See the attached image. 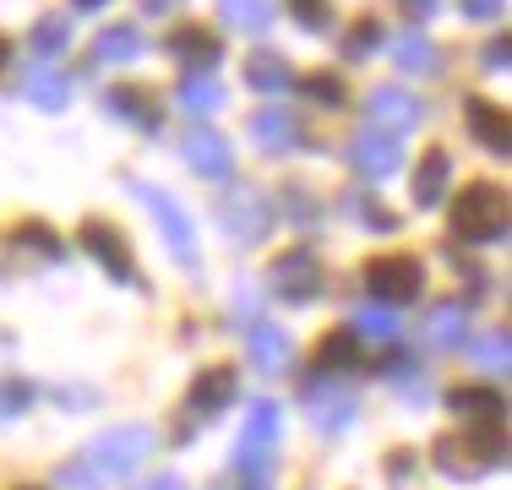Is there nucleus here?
Instances as JSON below:
<instances>
[{"label":"nucleus","instance_id":"1","mask_svg":"<svg viewBox=\"0 0 512 490\" xmlns=\"http://www.w3.org/2000/svg\"><path fill=\"white\" fill-rule=\"evenodd\" d=\"M502 452H507L502 420H485L480 431H469V436L436 441V469L453 474V480H474V474L496 469V463H502Z\"/></svg>","mask_w":512,"mask_h":490},{"label":"nucleus","instance_id":"2","mask_svg":"<svg viewBox=\"0 0 512 490\" xmlns=\"http://www.w3.org/2000/svg\"><path fill=\"white\" fill-rule=\"evenodd\" d=\"M148 452H153V431H148V425H115V431H104L88 447V469L99 474V480H120V474H131Z\"/></svg>","mask_w":512,"mask_h":490},{"label":"nucleus","instance_id":"3","mask_svg":"<svg viewBox=\"0 0 512 490\" xmlns=\"http://www.w3.org/2000/svg\"><path fill=\"white\" fill-rule=\"evenodd\" d=\"M453 229L463 240H496L507 229V196L496 186H485V180L463 186L453 202Z\"/></svg>","mask_w":512,"mask_h":490},{"label":"nucleus","instance_id":"4","mask_svg":"<svg viewBox=\"0 0 512 490\" xmlns=\"http://www.w3.org/2000/svg\"><path fill=\"white\" fill-rule=\"evenodd\" d=\"M137 196H142V207H148V213L158 218V235H164V245L175 251V262L197 267V235H191V218H186V207H180L169 191H158V186H142V180H137Z\"/></svg>","mask_w":512,"mask_h":490},{"label":"nucleus","instance_id":"5","mask_svg":"<svg viewBox=\"0 0 512 490\" xmlns=\"http://www.w3.org/2000/svg\"><path fill=\"white\" fill-rule=\"evenodd\" d=\"M365 289L376 294V305H409L425 289V273L414 256H382V262L365 267Z\"/></svg>","mask_w":512,"mask_h":490},{"label":"nucleus","instance_id":"6","mask_svg":"<svg viewBox=\"0 0 512 490\" xmlns=\"http://www.w3.org/2000/svg\"><path fill=\"white\" fill-rule=\"evenodd\" d=\"M218 218H224L229 235L246 240V245L267 235V202H262V191H256V186H229L224 202H218Z\"/></svg>","mask_w":512,"mask_h":490},{"label":"nucleus","instance_id":"7","mask_svg":"<svg viewBox=\"0 0 512 490\" xmlns=\"http://www.w3.org/2000/svg\"><path fill=\"white\" fill-rule=\"evenodd\" d=\"M273 289L284 294L289 305H306V300H316L322 294V267H316V256L300 245V251H284L273 262Z\"/></svg>","mask_w":512,"mask_h":490},{"label":"nucleus","instance_id":"8","mask_svg":"<svg viewBox=\"0 0 512 490\" xmlns=\"http://www.w3.org/2000/svg\"><path fill=\"white\" fill-rule=\"evenodd\" d=\"M398 158L404 153H398V142L387 137V131H360V137L349 142V164H355L365 180H387L398 169Z\"/></svg>","mask_w":512,"mask_h":490},{"label":"nucleus","instance_id":"9","mask_svg":"<svg viewBox=\"0 0 512 490\" xmlns=\"http://www.w3.org/2000/svg\"><path fill=\"white\" fill-rule=\"evenodd\" d=\"M235 392H240V371L235 365H213V371H202L191 382L186 403H191V414H218L224 403H235Z\"/></svg>","mask_w":512,"mask_h":490},{"label":"nucleus","instance_id":"10","mask_svg":"<svg viewBox=\"0 0 512 490\" xmlns=\"http://www.w3.org/2000/svg\"><path fill=\"white\" fill-rule=\"evenodd\" d=\"M365 120H371L376 131H414L420 104H414L409 93H398V88H376L371 98H365Z\"/></svg>","mask_w":512,"mask_h":490},{"label":"nucleus","instance_id":"11","mask_svg":"<svg viewBox=\"0 0 512 490\" xmlns=\"http://www.w3.org/2000/svg\"><path fill=\"white\" fill-rule=\"evenodd\" d=\"M246 343H251V365L262 376H278L289 365V354H295V349H289V333H284V327H273V322H251Z\"/></svg>","mask_w":512,"mask_h":490},{"label":"nucleus","instance_id":"12","mask_svg":"<svg viewBox=\"0 0 512 490\" xmlns=\"http://www.w3.org/2000/svg\"><path fill=\"white\" fill-rule=\"evenodd\" d=\"M306 414H311V425L316 431H344L349 420H355V398L349 392H338V387H311L306 392Z\"/></svg>","mask_w":512,"mask_h":490},{"label":"nucleus","instance_id":"13","mask_svg":"<svg viewBox=\"0 0 512 490\" xmlns=\"http://www.w3.org/2000/svg\"><path fill=\"white\" fill-rule=\"evenodd\" d=\"M22 93L39 109H66L71 104V77L66 71H50V66H28L22 71Z\"/></svg>","mask_w":512,"mask_h":490},{"label":"nucleus","instance_id":"14","mask_svg":"<svg viewBox=\"0 0 512 490\" xmlns=\"http://www.w3.org/2000/svg\"><path fill=\"white\" fill-rule=\"evenodd\" d=\"M82 245L99 256V262L120 278V284H131V251H126V240H120L109 224H88V229H82Z\"/></svg>","mask_w":512,"mask_h":490},{"label":"nucleus","instance_id":"15","mask_svg":"<svg viewBox=\"0 0 512 490\" xmlns=\"http://www.w3.org/2000/svg\"><path fill=\"white\" fill-rule=\"evenodd\" d=\"M186 164L197 169V175L224 180L229 175V142L213 137V131H191V137H186Z\"/></svg>","mask_w":512,"mask_h":490},{"label":"nucleus","instance_id":"16","mask_svg":"<svg viewBox=\"0 0 512 490\" xmlns=\"http://www.w3.org/2000/svg\"><path fill=\"white\" fill-rule=\"evenodd\" d=\"M447 169H453V158H447V147H431V153L420 158V169H414V207H436V202H442Z\"/></svg>","mask_w":512,"mask_h":490},{"label":"nucleus","instance_id":"17","mask_svg":"<svg viewBox=\"0 0 512 490\" xmlns=\"http://www.w3.org/2000/svg\"><path fill=\"white\" fill-rule=\"evenodd\" d=\"M469 131L480 147H491V153H507V115L491 104V98H469Z\"/></svg>","mask_w":512,"mask_h":490},{"label":"nucleus","instance_id":"18","mask_svg":"<svg viewBox=\"0 0 512 490\" xmlns=\"http://www.w3.org/2000/svg\"><path fill=\"white\" fill-rule=\"evenodd\" d=\"M425 338H431L436 349H458V343L469 338V316H463V305H453V300L436 305L431 322H425Z\"/></svg>","mask_w":512,"mask_h":490},{"label":"nucleus","instance_id":"19","mask_svg":"<svg viewBox=\"0 0 512 490\" xmlns=\"http://www.w3.org/2000/svg\"><path fill=\"white\" fill-rule=\"evenodd\" d=\"M251 131H256V142H262L267 153H284V147H295V115H289V109H278V104H267L262 115L251 120Z\"/></svg>","mask_w":512,"mask_h":490},{"label":"nucleus","instance_id":"20","mask_svg":"<svg viewBox=\"0 0 512 490\" xmlns=\"http://www.w3.org/2000/svg\"><path fill=\"white\" fill-rule=\"evenodd\" d=\"M104 109H109V115H120V120H137L142 131H158V104L142 88H115L104 98Z\"/></svg>","mask_w":512,"mask_h":490},{"label":"nucleus","instance_id":"21","mask_svg":"<svg viewBox=\"0 0 512 490\" xmlns=\"http://www.w3.org/2000/svg\"><path fill=\"white\" fill-rule=\"evenodd\" d=\"M137 55H142V33L131 22H115V28H104L93 39V60L99 66H109V60H137Z\"/></svg>","mask_w":512,"mask_h":490},{"label":"nucleus","instance_id":"22","mask_svg":"<svg viewBox=\"0 0 512 490\" xmlns=\"http://www.w3.org/2000/svg\"><path fill=\"white\" fill-rule=\"evenodd\" d=\"M284 82H289L284 55H273V49H256V55L246 60V88H256V93H284Z\"/></svg>","mask_w":512,"mask_h":490},{"label":"nucleus","instance_id":"23","mask_svg":"<svg viewBox=\"0 0 512 490\" xmlns=\"http://www.w3.org/2000/svg\"><path fill=\"white\" fill-rule=\"evenodd\" d=\"M169 49H175L186 66H202V71L218 66V39H213L207 28H180L175 39H169Z\"/></svg>","mask_w":512,"mask_h":490},{"label":"nucleus","instance_id":"24","mask_svg":"<svg viewBox=\"0 0 512 490\" xmlns=\"http://www.w3.org/2000/svg\"><path fill=\"white\" fill-rule=\"evenodd\" d=\"M28 44H33V55H39V60L66 55V44H71V22H66V11H50V17H39V22H33Z\"/></svg>","mask_w":512,"mask_h":490},{"label":"nucleus","instance_id":"25","mask_svg":"<svg viewBox=\"0 0 512 490\" xmlns=\"http://www.w3.org/2000/svg\"><path fill=\"white\" fill-rule=\"evenodd\" d=\"M235 469L246 474V480H262V474L273 469V436L240 431V441H235Z\"/></svg>","mask_w":512,"mask_h":490},{"label":"nucleus","instance_id":"26","mask_svg":"<svg viewBox=\"0 0 512 490\" xmlns=\"http://www.w3.org/2000/svg\"><path fill=\"white\" fill-rule=\"evenodd\" d=\"M447 409L463 414V420H502V398H496L491 387H458L453 398H447Z\"/></svg>","mask_w":512,"mask_h":490},{"label":"nucleus","instance_id":"27","mask_svg":"<svg viewBox=\"0 0 512 490\" xmlns=\"http://www.w3.org/2000/svg\"><path fill=\"white\" fill-rule=\"evenodd\" d=\"M393 49H398V66L414 71V77H431V71L442 66V60H436V44L425 39V33H404Z\"/></svg>","mask_w":512,"mask_h":490},{"label":"nucleus","instance_id":"28","mask_svg":"<svg viewBox=\"0 0 512 490\" xmlns=\"http://www.w3.org/2000/svg\"><path fill=\"white\" fill-rule=\"evenodd\" d=\"M218 11H224V22L240 33H262L267 22H273V0H224Z\"/></svg>","mask_w":512,"mask_h":490},{"label":"nucleus","instance_id":"29","mask_svg":"<svg viewBox=\"0 0 512 490\" xmlns=\"http://www.w3.org/2000/svg\"><path fill=\"white\" fill-rule=\"evenodd\" d=\"M360 360V338L349 333H327L322 343H316V365H322V371H344V365H355Z\"/></svg>","mask_w":512,"mask_h":490},{"label":"nucleus","instance_id":"30","mask_svg":"<svg viewBox=\"0 0 512 490\" xmlns=\"http://www.w3.org/2000/svg\"><path fill=\"white\" fill-rule=\"evenodd\" d=\"M355 338H398V316L387 305H355V322H349Z\"/></svg>","mask_w":512,"mask_h":490},{"label":"nucleus","instance_id":"31","mask_svg":"<svg viewBox=\"0 0 512 490\" xmlns=\"http://www.w3.org/2000/svg\"><path fill=\"white\" fill-rule=\"evenodd\" d=\"M218 104H224V88H218L213 77H186L180 82V109H191V115H213Z\"/></svg>","mask_w":512,"mask_h":490},{"label":"nucleus","instance_id":"32","mask_svg":"<svg viewBox=\"0 0 512 490\" xmlns=\"http://www.w3.org/2000/svg\"><path fill=\"white\" fill-rule=\"evenodd\" d=\"M300 93H306L311 104H322V109H338V104H344V82L327 77V71H311V77H300Z\"/></svg>","mask_w":512,"mask_h":490},{"label":"nucleus","instance_id":"33","mask_svg":"<svg viewBox=\"0 0 512 490\" xmlns=\"http://www.w3.org/2000/svg\"><path fill=\"white\" fill-rule=\"evenodd\" d=\"M474 360H480L485 371H507V333L502 327H491V333L474 338Z\"/></svg>","mask_w":512,"mask_h":490},{"label":"nucleus","instance_id":"34","mask_svg":"<svg viewBox=\"0 0 512 490\" xmlns=\"http://www.w3.org/2000/svg\"><path fill=\"white\" fill-rule=\"evenodd\" d=\"M376 44H382V28H376L371 17H360L355 28H349V39H344V55H349V60H371Z\"/></svg>","mask_w":512,"mask_h":490},{"label":"nucleus","instance_id":"35","mask_svg":"<svg viewBox=\"0 0 512 490\" xmlns=\"http://www.w3.org/2000/svg\"><path fill=\"white\" fill-rule=\"evenodd\" d=\"M278 425H284V414H278V403H251V409H246V431L251 436H273L278 441Z\"/></svg>","mask_w":512,"mask_h":490},{"label":"nucleus","instance_id":"36","mask_svg":"<svg viewBox=\"0 0 512 490\" xmlns=\"http://www.w3.org/2000/svg\"><path fill=\"white\" fill-rule=\"evenodd\" d=\"M17 245H28V251H39V256H60V251H66L60 235H50L44 224H17Z\"/></svg>","mask_w":512,"mask_h":490},{"label":"nucleus","instance_id":"37","mask_svg":"<svg viewBox=\"0 0 512 490\" xmlns=\"http://www.w3.org/2000/svg\"><path fill=\"white\" fill-rule=\"evenodd\" d=\"M289 6H295V17L306 28H327V0H289Z\"/></svg>","mask_w":512,"mask_h":490},{"label":"nucleus","instance_id":"38","mask_svg":"<svg viewBox=\"0 0 512 490\" xmlns=\"http://www.w3.org/2000/svg\"><path fill=\"white\" fill-rule=\"evenodd\" d=\"M60 490H99L93 469H60Z\"/></svg>","mask_w":512,"mask_h":490},{"label":"nucleus","instance_id":"39","mask_svg":"<svg viewBox=\"0 0 512 490\" xmlns=\"http://www.w3.org/2000/svg\"><path fill=\"white\" fill-rule=\"evenodd\" d=\"M284 202H289V213H295V218H300V224H306V218L316 213V202H311V196H306V191H300V186H289V191H284Z\"/></svg>","mask_w":512,"mask_h":490},{"label":"nucleus","instance_id":"40","mask_svg":"<svg viewBox=\"0 0 512 490\" xmlns=\"http://www.w3.org/2000/svg\"><path fill=\"white\" fill-rule=\"evenodd\" d=\"M458 6L469 11V17H480V22H485V17H496V11H502V0H458Z\"/></svg>","mask_w":512,"mask_h":490},{"label":"nucleus","instance_id":"41","mask_svg":"<svg viewBox=\"0 0 512 490\" xmlns=\"http://www.w3.org/2000/svg\"><path fill=\"white\" fill-rule=\"evenodd\" d=\"M6 409H11V414L28 409V387H22V382H6Z\"/></svg>","mask_w":512,"mask_h":490},{"label":"nucleus","instance_id":"42","mask_svg":"<svg viewBox=\"0 0 512 490\" xmlns=\"http://www.w3.org/2000/svg\"><path fill=\"white\" fill-rule=\"evenodd\" d=\"M485 66H507V33L496 44H485Z\"/></svg>","mask_w":512,"mask_h":490},{"label":"nucleus","instance_id":"43","mask_svg":"<svg viewBox=\"0 0 512 490\" xmlns=\"http://www.w3.org/2000/svg\"><path fill=\"white\" fill-rule=\"evenodd\" d=\"M137 490H186V485H180V474H158V480L137 485Z\"/></svg>","mask_w":512,"mask_h":490},{"label":"nucleus","instance_id":"44","mask_svg":"<svg viewBox=\"0 0 512 490\" xmlns=\"http://www.w3.org/2000/svg\"><path fill=\"white\" fill-rule=\"evenodd\" d=\"M142 11H148V17H169V11H175V0H142Z\"/></svg>","mask_w":512,"mask_h":490},{"label":"nucleus","instance_id":"45","mask_svg":"<svg viewBox=\"0 0 512 490\" xmlns=\"http://www.w3.org/2000/svg\"><path fill=\"white\" fill-rule=\"evenodd\" d=\"M71 6H82V11H93V6H104V0H71Z\"/></svg>","mask_w":512,"mask_h":490},{"label":"nucleus","instance_id":"46","mask_svg":"<svg viewBox=\"0 0 512 490\" xmlns=\"http://www.w3.org/2000/svg\"><path fill=\"white\" fill-rule=\"evenodd\" d=\"M6 55H11V44H6V39H0V66H6Z\"/></svg>","mask_w":512,"mask_h":490},{"label":"nucleus","instance_id":"47","mask_svg":"<svg viewBox=\"0 0 512 490\" xmlns=\"http://www.w3.org/2000/svg\"><path fill=\"white\" fill-rule=\"evenodd\" d=\"M251 490H256V485H251Z\"/></svg>","mask_w":512,"mask_h":490}]
</instances>
